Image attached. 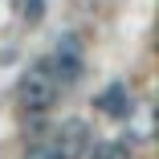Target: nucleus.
I'll use <instances>...</instances> for the list:
<instances>
[{
    "label": "nucleus",
    "instance_id": "20e7f679",
    "mask_svg": "<svg viewBox=\"0 0 159 159\" xmlns=\"http://www.w3.org/2000/svg\"><path fill=\"white\" fill-rule=\"evenodd\" d=\"M98 110L110 114V118H126V114H131V90H126V86L102 90V94H98Z\"/></svg>",
    "mask_w": 159,
    "mask_h": 159
},
{
    "label": "nucleus",
    "instance_id": "39448f33",
    "mask_svg": "<svg viewBox=\"0 0 159 159\" xmlns=\"http://www.w3.org/2000/svg\"><path fill=\"white\" fill-rule=\"evenodd\" d=\"M90 159H131V147L126 143H118V139H106V143H98L94 151H86Z\"/></svg>",
    "mask_w": 159,
    "mask_h": 159
},
{
    "label": "nucleus",
    "instance_id": "f03ea898",
    "mask_svg": "<svg viewBox=\"0 0 159 159\" xmlns=\"http://www.w3.org/2000/svg\"><path fill=\"white\" fill-rule=\"evenodd\" d=\"M41 66H45V74L53 78V82H78L82 78V45H78V37L74 33H66V37H61V45L53 49V57L49 61H41Z\"/></svg>",
    "mask_w": 159,
    "mask_h": 159
},
{
    "label": "nucleus",
    "instance_id": "7ed1b4c3",
    "mask_svg": "<svg viewBox=\"0 0 159 159\" xmlns=\"http://www.w3.org/2000/svg\"><path fill=\"white\" fill-rule=\"evenodd\" d=\"M49 143H53L57 159H86V151H90V126L82 118H70V122H61V131Z\"/></svg>",
    "mask_w": 159,
    "mask_h": 159
},
{
    "label": "nucleus",
    "instance_id": "423d86ee",
    "mask_svg": "<svg viewBox=\"0 0 159 159\" xmlns=\"http://www.w3.org/2000/svg\"><path fill=\"white\" fill-rule=\"evenodd\" d=\"M45 16V0H20V20L25 25H37Z\"/></svg>",
    "mask_w": 159,
    "mask_h": 159
},
{
    "label": "nucleus",
    "instance_id": "0eeeda50",
    "mask_svg": "<svg viewBox=\"0 0 159 159\" xmlns=\"http://www.w3.org/2000/svg\"><path fill=\"white\" fill-rule=\"evenodd\" d=\"M25 159H57V151H53V143H49V139H41V143L29 147V155H25Z\"/></svg>",
    "mask_w": 159,
    "mask_h": 159
},
{
    "label": "nucleus",
    "instance_id": "f257e3e1",
    "mask_svg": "<svg viewBox=\"0 0 159 159\" xmlns=\"http://www.w3.org/2000/svg\"><path fill=\"white\" fill-rule=\"evenodd\" d=\"M16 98H20V106H25V110L45 114V110L57 102V82L45 74V66H37V70H29V74L16 82Z\"/></svg>",
    "mask_w": 159,
    "mask_h": 159
}]
</instances>
